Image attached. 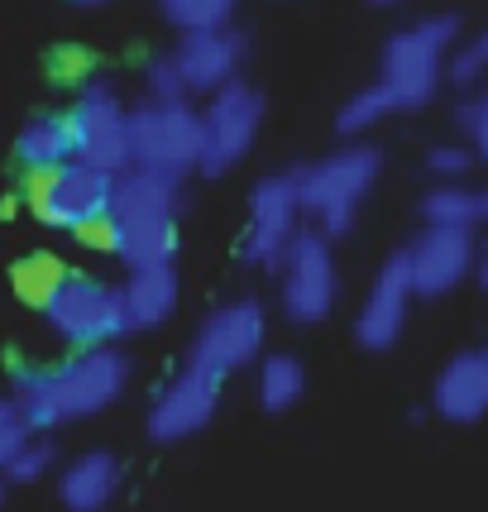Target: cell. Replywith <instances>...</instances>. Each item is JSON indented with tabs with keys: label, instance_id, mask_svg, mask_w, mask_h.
Instances as JSON below:
<instances>
[{
	"label": "cell",
	"instance_id": "1",
	"mask_svg": "<svg viewBox=\"0 0 488 512\" xmlns=\"http://www.w3.org/2000/svg\"><path fill=\"white\" fill-rule=\"evenodd\" d=\"M130 383L134 359L125 345H91V350H72L63 364H15L10 393L34 422V431H58L111 412L130 393Z\"/></svg>",
	"mask_w": 488,
	"mask_h": 512
},
{
	"label": "cell",
	"instance_id": "2",
	"mask_svg": "<svg viewBox=\"0 0 488 512\" xmlns=\"http://www.w3.org/2000/svg\"><path fill=\"white\" fill-rule=\"evenodd\" d=\"M182 206H187V182L182 178H168L154 168H125L115 178L111 197L115 259L125 268L178 264Z\"/></svg>",
	"mask_w": 488,
	"mask_h": 512
},
{
	"label": "cell",
	"instance_id": "3",
	"mask_svg": "<svg viewBox=\"0 0 488 512\" xmlns=\"http://www.w3.org/2000/svg\"><path fill=\"white\" fill-rule=\"evenodd\" d=\"M383 178V154L364 139H345L335 154L292 168L297 206L311 230H321L326 240H345L359 221V206Z\"/></svg>",
	"mask_w": 488,
	"mask_h": 512
},
{
	"label": "cell",
	"instance_id": "4",
	"mask_svg": "<svg viewBox=\"0 0 488 512\" xmlns=\"http://www.w3.org/2000/svg\"><path fill=\"white\" fill-rule=\"evenodd\" d=\"M455 44H460L455 10H431L422 20L402 24L398 34H388L378 53V82L393 91L398 111H422L436 101V91L445 87V58Z\"/></svg>",
	"mask_w": 488,
	"mask_h": 512
},
{
	"label": "cell",
	"instance_id": "5",
	"mask_svg": "<svg viewBox=\"0 0 488 512\" xmlns=\"http://www.w3.org/2000/svg\"><path fill=\"white\" fill-rule=\"evenodd\" d=\"M268 96L249 77L225 82L221 91H211L201 101V158H197V178H225L235 173L254 139L264 130Z\"/></svg>",
	"mask_w": 488,
	"mask_h": 512
},
{
	"label": "cell",
	"instance_id": "6",
	"mask_svg": "<svg viewBox=\"0 0 488 512\" xmlns=\"http://www.w3.org/2000/svg\"><path fill=\"white\" fill-rule=\"evenodd\" d=\"M130 149L134 168H154V173L187 182L201 158V106L192 96L182 101L139 96L130 106Z\"/></svg>",
	"mask_w": 488,
	"mask_h": 512
},
{
	"label": "cell",
	"instance_id": "7",
	"mask_svg": "<svg viewBox=\"0 0 488 512\" xmlns=\"http://www.w3.org/2000/svg\"><path fill=\"white\" fill-rule=\"evenodd\" d=\"M24 211L48 230H77V225L96 221L111 211L115 197V173H101L91 163L67 158L63 168H29L20 182Z\"/></svg>",
	"mask_w": 488,
	"mask_h": 512
},
{
	"label": "cell",
	"instance_id": "8",
	"mask_svg": "<svg viewBox=\"0 0 488 512\" xmlns=\"http://www.w3.org/2000/svg\"><path fill=\"white\" fill-rule=\"evenodd\" d=\"M48 331L67 340L72 350H91V345H120L130 331V312H125V288L106 283L96 273H67L58 297L44 307Z\"/></svg>",
	"mask_w": 488,
	"mask_h": 512
},
{
	"label": "cell",
	"instance_id": "9",
	"mask_svg": "<svg viewBox=\"0 0 488 512\" xmlns=\"http://www.w3.org/2000/svg\"><path fill=\"white\" fill-rule=\"evenodd\" d=\"M67 125H72V158L91 163L101 173H125L134 168L130 149V101L120 96L111 77H91L82 91H72L67 106Z\"/></svg>",
	"mask_w": 488,
	"mask_h": 512
},
{
	"label": "cell",
	"instance_id": "10",
	"mask_svg": "<svg viewBox=\"0 0 488 512\" xmlns=\"http://www.w3.org/2000/svg\"><path fill=\"white\" fill-rule=\"evenodd\" d=\"M264 345H268L264 302H259V297H235V302H221V307H211V312L201 316V326H197V335H192L182 364L206 369V374H216V379L225 383L230 374L259 364Z\"/></svg>",
	"mask_w": 488,
	"mask_h": 512
},
{
	"label": "cell",
	"instance_id": "11",
	"mask_svg": "<svg viewBox=\"0 0 488 512\" xmlns=\"http://www.w3.org/2000/svg\"><path fill=\"white\" fill-rule=\"evenodd\" d=\"M340 302V264H335V240L321 230L302 225L292 240L288 259L278 268V307L292 326H321L335 316Z\"/></svg>",
	"mask_w": 488,
	"mask_h": 512
},
{
	"label": "cell",
	"instance_id": "12",
	"mask_svg": "<svg viewBox=\"0 0 488 512\" xmlns=\"http://www.w3.org/2000/svg\"><path fill=\"white\" fill-rule=\"evenodd\" d=\"M302 235V206H297V187L292 173H268L249 187V216L240 230V259L259 273H273L288 259L292 240Z\"/></svg>",
	"mask_w": 488,
	"mask_h": 512
},
{
	"label": "cell",
	"instance_id": "13",
	"mask_svg": "<svg viewBox=\"0 0 488 512\" xmlns=\"http://www.w3.org/2000/svg\"><path fill=\"white\" fill-rule=\"evenodd\" d=\"M221 393H225V383L216 374L182 364L178 374L154 393V402H149L144 436L154 446H182V441L201 436L206 426L216 422V412H221Z\"/></svg>",
	"mask_w": 488,
	"mask_h": 512
},
{
	"label": "cell",
	"instance_id": "14",
	"mask_svg": "<svg viewBox=\"0 0 488 512\" xmlns=\"http://www.w3.org/2000/svg\"><path fill=\"white\" fill-rule=\"evenodd\" d=\"M402 254H407V273H412V292H417V302H441V297H450L465 278H474V264H479V240H474V230H455V225H422Z\"/></svg>",
	"mask_w": 488,
	"mask_h": 512
},
{
	"label": "cell",
	"instance_id": "15",
	"mask_svg": "<svg viewBox=\"0 0 488 512\" xmlns=\"http://www.w3.org/2000/svg\"><path fill=\"white\" fill-rule=\"evenodd\" d=\"M412 302H417V292H412L407 254L398 249V254H388V259L378 264L374 283H369V292H364V302H359V312H355V345L359 350L388 355V350L402 340V331H407Z\"/></svg>",
	"mask_w": 488,
	"mask_h": 512
},
{
	"label": "cell",
	"instance_id": "16",
	"mask_svg": "<svg viewBox=\"0 0 488 512\" xmlns=\"http://www.w3.org/2000/svg\"><path fill=\"white\" fill-rule=\"evenodd\" d=\"M173 58H178L182 77H187V91L206 101L211 91H221L225 82H235L244 72V63H249V39H244L235 24L201 29V34H178Z\"/></svg>",
	"mask_w": 488,
	"mask_h": 512
},
{
	"label": "cell",
	"instance_id": "17",
	"mask_svg": "<svg viewBox=\"0 0 488 512\" xmlns=\"http://www.w3.org/2000/svg\"><path fill=\"white\" fill-rule=\"evenodd\" d=\"M431 412L450 426H474L488 417V364L479 350H460L441 364L431 383Z\"/></svg>",
	"mask_w": 488,
	"mask_h": 512
},
{
	"label": "cell",
	"instance_id": "18",
	"mask_svg": "<svg viewBox=\"0 0 488 512\" xmlns=\"http://www.w3.org/2000/svg\"><path fill=\"white\" fill-rule=\"evenodd\" d=\"M125 484V460L115 450H82L58 474V503L67 512H106Z\"/></svg>",
	"mask_w": 488,
	"mask_h": 512
},
{
	"label": "cell",
	"instance_id": "19",
	"mask_svg": "<svg viewBox=\"0 0 488 512\" xmlns=\"http://www.w3.org/2000/svg\"><path fill=\"white\" fill-rule=\"evenodd\" d=\"M125 312H130V331H158L178 316L182 302V273L178 264H144L125 273Z\"/></svg>",
	"mask_w": 488,
	"mask_h": 512
},
{
	"label": "cell",
	"instance_id": "20",
	"mask_svg": "<svg viewBox=\"0 0 488 512\" xmlns=\"http://www.w3.org/2000/svg\"><path fill=\"white\" fill-rule=\"evenodd\" d=\"M422 225H455V230H488V187L474 182H431L422 192Z\"/></svg>",
	"mask_w": 488,
	"mask_h": 512
},
{
	"label": "cell",
	"instance_id": "21",
	"mask_svg": "<svg viewBox=\"0 0 488 512\" xmlns=\"http://www.w3.org/2000/svg\"><path fill=\"white\" fill-rule=\"evenodd\" d=\"M72 158V125H67V111H39L29 115L15 134V163L24 173L29 168H63Z\"/></svg>",
	"mask_w": 488,
	"mask_h": 512
},
{
	"label": "cell",
	"instance_id": "22",
	"mask_svg": "<svg viewBox=\"0 0 488 512\" xmlns=\"http://www.w3.org/2000/svg\"><path fill=\"white\" fill-rule=\"evenodd\" d=\"M307 393V364L288 350H268L259 355V374H254V402H259V412L268 417H283L292 412L297 402Z\"/></svg>",
	"mask_w": 488,
	"mask_h": 512
},
{
	"label": "cell",
	"instance_id": "23",
	"mask_svg": "<svg viewBox=\"0 0 488 512\" xmlns=\"http://www.w3.org/2000/svg\"><path fill=\"white\" fill-rule=\"evenodd\" d=\"M67 273H72V268H67L58 254L39 249V254H29V259H20V264L10 268V288H15V297H20L24 307H39V312H44L48 302L58 297V288L67 283Z\"/></svg>",
	"mask_w": 488,
	"mask_h": 512
},
{
	"label": "cell",
	"instance_id": "24",
	"mask_svg": "<svg viewBox=\"0 0 488 512\" xmlns=\"http://www.w3.org/2000/svg\"><path fill=\"white\" fill-rule=\"evenodd\" d=\"M388 115H398V101H393V91L374 77L369 87H359L355 96H345V106L335 111V134H340V139H364V134H374Z\"/></svg>",
	"mask_w": 488,
	"mask_h": 512
},
{
	"label": "cell",
	"instance_id": "25",
	"mask_svg": "<svg viewBox=\"0 0 488 512\" xmlns=\"http://www.w3.org/2000/svg\"><path fill=\"white\" fill-rule=\"evenodd\" d=\"M154 5L173 34L225 29V24H235V10H240V0H154Z\"/></svg>",
	"mask_w": 488,
	"mask_h": 512
},
{
	"label": "cell",
	"instance_id": "26",
	"mask_svg": "<svg viewBox=\"0 0 488 512\" xmlns=\"http://www.w3.org/2000/svg\"><path fill=\"white\" fill-rule=\"evenodd\" d=\"M445 82L455 91L488 87V29H479V34H469V39H460V44L450 48V58H445Z\"/></svg>",
	"mask_w": 488,
	"mask_h": 512
},
{
	"label": "cell",
	"instance_id": "27",
	"mask_svg": "<svg viewBox=\"0 0 488 512\" xmlns=\"http://www.w3.org/2000/svg\"><path fill=\"white\" fill-rule=\"evenodd\" d=\"M53 465H58V446L48 441V431H34V436L10 455V465L0 469V479H10V484H39V479L53 474Z\"/></svg>",
	"mask_w": 488,
	"mask_h": 512
},
{
	"label": "cell",
	"instance_id": "28",
	"mask_svg": "<svg viewBox=\"0 0 488 512\" xmlns=\"http://www.w3.org/2000/svg\"><path fill=\"white\" fill-rule=\"evenodd\" d=\"M48 77L67 91H82L91 77H101V67H96V53L82 44H63L48 53Z\"/></svg>",
	"mask_w": 488,
	"mask_h": 512
},
{
	"label": "cell",
	"instance_id": "29",
	"mask_svg": "<svg viewBox=\"0 0 488 512\" xmlns=\"http://www.w3.org/2000/svg\"><path fill=\"white\" fill-rule=\"evenodd\" d=\"M144 96H154V101H182V96H192L178 58H173V48H163V53H154L144 63Z\"/></svg>",
	"mask_w": 488,
	"mask_h": 512
},
{
	"label": "cell",
	"instance_id": "30",
	"mask_svg": "<svg viewBox=\"0 0 488 512\" xmlns=\"http://www.w3.org/2000/svg\"><path fill=\"white\" fill-rule=\"evenodd\" d=\"M479 168V154L469 144H431L426 149V173L436 182H465Z\"/></svg>",
	"mask_w": 488,
	"mask_h": 512
},
{
	"label": "cell",
	"instance_id": "31",
	"mask_svg": "<svg viewBox=\"0 0 488 512\" xmlns=\"http://www.w3.org/2000/svg\"><path fill=\"white\" fill-rule=\"evenodd\" d=\"M455 125L465 130L469 149H474L479 163L488 168V87H479L474 96H465V101L455 106Z\"/></svg>",
	"mask_w": 488,
	"mask_h": 512
},
{
	"label": "cell",
	"instance_id": "32",
	"mask_svg": "<svg viewBox=\"0 0 488 512\" xmlns=\"http://www.w3.org/2000/svg\"><path fill=\"white\" fill-rule=\"evenodd\" d=\"M34 436V422L24 417V407L15 402V393H0V469L10 465V455Z\"/></svg>",
	"mask_w": 488,
	"mask_h": 512
},
{
	"label": "cell",
	"instance_id": "33",
	"mask_svg": "<svg viewBox=\"0 0 488 512\" xmlns=\"http://www.w3.org/2000/svg\"><path fill=\"white\" fill-rule=\"evenodd\" d=\"M72 240L82 249H91V254H111L115 259V225H111V211L106 216H96V221H87V225H77L72 230Z\"/></svg>",
	"mask_w": 488,
	"mask_h": 512
},
{
	"label": "cell",
	"instance_id": "34",
	"mask_svg": "<svg viewBox=\"0 0 488 512\" xmlns=\"http://www.w3.org/2000/svg\"><path fill=\"white\" fill-rule=\"evenodd\" d=\"M474 283H479V292L488 297V249H479V264H474Z\"/></svg>",
	"mask_w": 488,
	"mask_h": 512
},
{
	"label": "cell",
	"instance_id": "35",
	"mask_svg": "<svg viewBox=\"0 0 488 512\" xmlns=\"http://www.w3.org/2000/svg\"><path fill=\"white\" fill-rule=\"evenodd\" d=\"M20 206H24V197H5V201H0V221H10V216H20Z\"/></svg>",
	"mask_w": 488,
	"mask_h": 512
},
{
	"label": "cell",
	"instance_id": "36",
	"mask_svg": "<svg viewBox=\"0 0 488 512\" xmlns=\"http://www.w3.org/2000/svg\"><path fill=\"white\" fill-rule=\"evenodd\" d=\"M378 10H393V5H402V0H374Z\"/></svg>",
	"mask_w": 488,
	"mask_h": 512
},
{
	"label": "cell",
	"instance_id": "37",
	"mask_svg": "<svg viewBox=\"0 0 488 512\" xmlns=\"http://www.w3.org/2000/svg\"><path fill=\"white\" fill-rule=\"evenodd\" d=\"M0 508H5V479H0Z\"/></svg>",
	"mask_w": 488,
	"mask_h": 512
},
{
	"label": "cell",
	"instance_id": "38",
	"mask_svg": "<svg viewBox=\"0 0 488 512\" xmlns=\"http://www.w3.org/2000/svg\"><path fill=\"white\" fill-rule=\"evenodd\" d=\"M479 355H484V364H488V345H479Z\"/></svg>",
	"mask_w": 488,
	"mask_h": 512
},
{
	"label": "cell",
	"instance_id": "39",
	"mask_svg": "<svg viewBox=\"0 0 488 512\" xmlns=\"http://www.w3.org/2000/svg\"><path fill=\"white\" fill-rule=\"evenodd\" d=\"M484 249H488V245H484Z\"/></svg>",
	"mask_w": 488,
	"mask_h": 512
}]
</instances>
